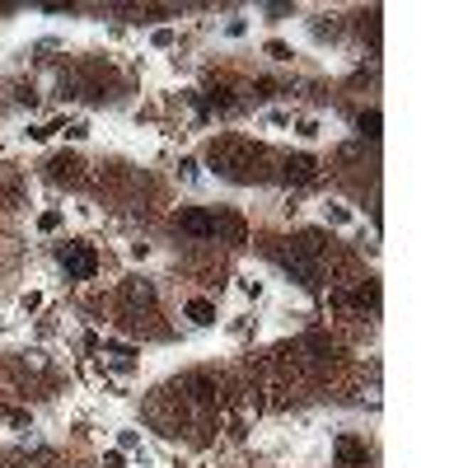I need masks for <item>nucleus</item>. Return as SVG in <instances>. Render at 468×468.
Returning <instances> with one entry per match:
<instances>
[{
  "instance_id": "1a4fd4ad",
  "label": "nucleus",
  "mask_w": 468,
  "mask_h": 468,
  "mask_svg": "<svg viewBox=\"0 0 468 468\" xmlns=\"http://www.w3.org/2000/svg\"><path fill=\"white\" fill-rule=\"evenodd\" d=\"M356 127H361V136H370V141H375V136H379V112H361Z\"/></svg>"
},
{
  "instance_id": "f03ea898",
  "label": "nucleus",
  "mask_w": 468,
  "mask_h": 468,
  "mask_svg": "<svg viewBox=\"0 0 468 468\" xmlns=\"http://www.w3.org/2000/svg\"><path fill=\"white\" fill-rule=\"evenodd\" d=\"M61 267H66L70 281H90L94 272H99V253H94L90 244H66L61 248Z\"/></svg>"
},
{
  "instance_id": "f257e3e1",
  "label": "nucleus",
  "mask_w": 468,
  "mask_h": 468,
  "mask_svg": "<svg viewBox=\"0 0 468 468\" xmlns=\"http://www.w3.org/2000/svg\"><path fill=\"white\" fill-rule=\"evenodd\" d=\"M211 169L216 174H225V179H262V150L248 141H216L211 145Z\"/></svg>"
},
{
  "instance_id": "39448f33",
  "label": "nucleus",
  "mask_w": 468,
  "mask_h": 468,
  "mask_svg": "<svg viewBox=\"0 0 468 468\" xmlns=\"http://www.w3.org/2000/svg\"><path fill=\"white\" fill-rule=\"evenodd\" d=\"M122 304L127 309H155V286H150V281H127Z\"/></svg>"
},
{
  "instance_id": "9d476101",
  "label": "nucleus",
  "mask_w": 468,
  "mask_h": 468,
  "mask_svg": "<svg viewBox=\"0 0 468 468\" xmlns=\"http://www.w3.org/2000/svg\"><path fill=\"white\" fill-rule=\"evenodd\" d=\"M56 225H61V211H43V216H38V230H47V234H52Z\"/></svg>"
},
{
  "instance_id": "0eeeda50",
  "label": "nucleus",
  "mask_w": 468,
  "mask_h": 468,
  "mask_svg": "<svg viewBox=\"0 0 468 468\" xmlns=\"http://www.w3.org/2000/svg\"><path fill=\"white\" fill-rule=\"evenodd\" d=\"M47 169H52V179H66V183L80 179V159H75V155H56Z\"/></svg>"
},
{
  "instance_id": "20e7f679",
  "label": "nucleus",
  "mask_w": 468,
  "mask_h": 468,
  "mask_svg": "<svg viewBox=\"0 0 468 468\" xmlns=\"http://www.w3.org/2000/svg\"><path fill=\"white\" fill-rule=\"evenodd\" d=\"M281 174H286V183H314L319 179V159L314 155H290L286 164H281Z\"/></svg>"
},
{
  "instance_id": "6e6552de",
  "label": "nucleus",
  "mask_w": 468,
  "mask_h": 468,
  "mask_svg": "<svg viewBox=\"0 0 468 468\" xmlns=\"http://www.w3.org/2000/svg\"><path fill=\"white\" fill-rule=\"evenodd\" d=\"M188 319H192L197 328L216 324V304H211V300H188Z\"/></svg>"
},
{
  "instance_id": "423d86ee",
  "label": "nucleus",
  "mask_w": 468,
  "mask_h": 468,
  "mask_svg": "<svg viewBox=\"0 0 468 468\" xmlns=\"http://www.w3.org/2000/svg\"><path fill=\"white\" fill-rule=\"evenodd\" d=\"M366 459H370L366 440H356V435H342V440H337V464L342 468H356V464H366Z\"/></svg>"
},
{
  "instance_id": "7ed1b4c3",
  "label": "nucleus",
  "mask_w": 468,
  "mask_h": 468,
  "mask_svg": "<svg viewBox=\"0 0 468 468\" xmlns=\"http://www.w3.org/2000/svg\"><path fill=\"white\" fill-rule=\"evenodd\" d=\"M179 230L192 234V239H216V216L211 211H183L179 216Z\"/></svg>"
}]
</instances>
